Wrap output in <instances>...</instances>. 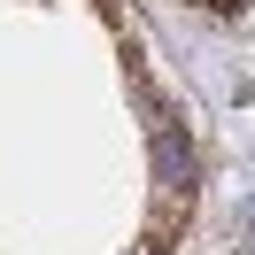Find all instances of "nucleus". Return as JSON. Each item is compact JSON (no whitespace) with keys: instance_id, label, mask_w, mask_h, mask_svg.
Wrapping results in <instances>:
<instances>
[{"instance_id":"f257e3e1","label":"nucleus","mask_w":255,"mask_h":255,"mask_svg":"<svg viewBox=\"0 0 255 255\" xmlns=\"http://www.w3.org/2000/svg\"><path fill=\"white\" fill-rule=\"evenodd\" d=\"M201 8H224V16H232V8H240V0H201Z\"/></svg>"}]
</instances>
